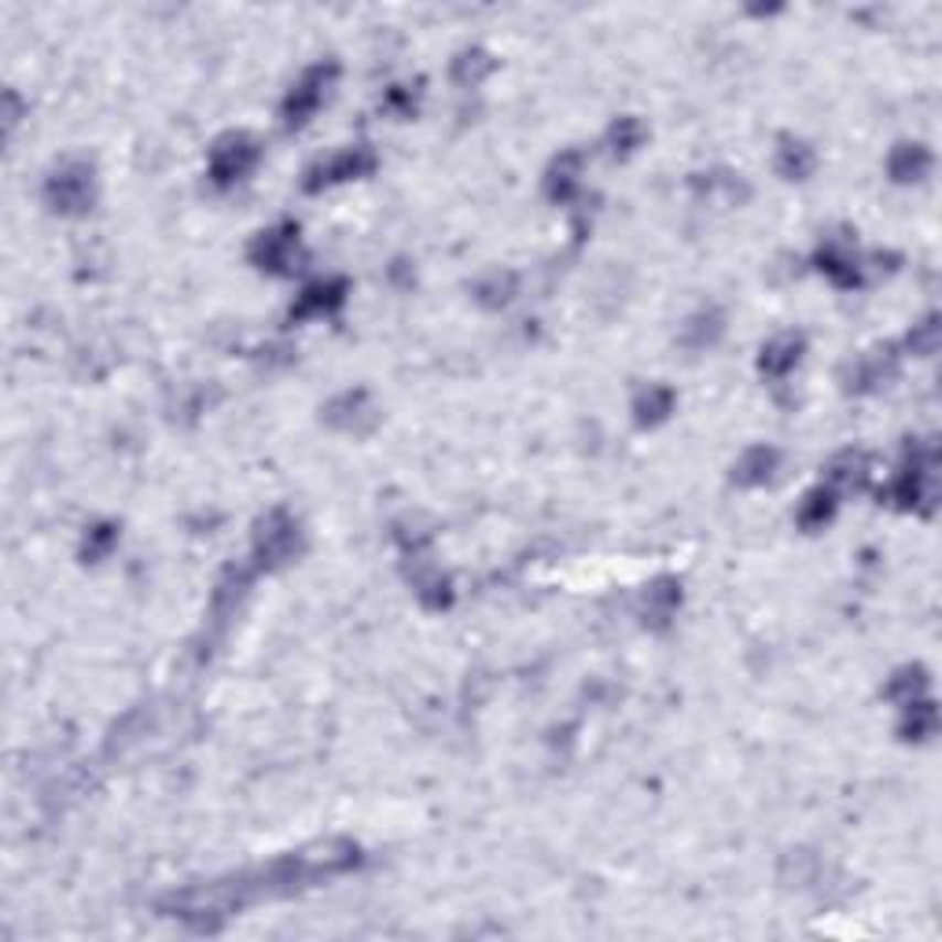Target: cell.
<instances>
[{"mask_svg": "<svg viewBox=\"0 0 942 942\" xmlns=\"http://www.w3.org/2000/svg\"><path fill=\"white\" fill-rule=\"evenodd\" d=\"M582 192V151H564L545 173V195L553 203H571Z\"/></svg>", "mask_w": 942, "mask_h": 942, "instance_id": "obj_16", "label": "cell"}, {"mask_svg": "<svg viewBox=\"0 0 942 942\" xmlns=\"http://www.w3.org/2000/svg\"><path fill=\"white\" fill-rule=\"evenodd\" d=\"M677 608H682V582L671 575H660L641 597V622L652 630H666L677 615Z\"/></svg>", "mask_w": 942, "mask_h": 942, "instance_id": "obj_11", "label": "cell"}, {"mask_svg": "<svg viewBox=\"0 0 942 942\" xmlns=\"http://www.w3.org/2000/svg\"><path fill=\"white\" fill-rule=\"evenodd\" d=\"M939 346V321L935 317H924L913 332H909V350H913L917 357H931Z\"/></svg>", "mask_w": 942, "mask_h": 942, "instance_id": "obj_31", "label": "cell"}, {"mask_svg": "<svg viewBox=\"0 0 942 942\" xmlns=\"http://www.w3.org/2000/svg\"><path fill=\"white\" fill-rule=\"evenodd\" d=\"M895 376V354L891 350H876V354H869V357H861L858 365L850 368V390H858V394H865V390H876L880 387L884 379H891Z\"/></svg>", "mask_w": 942, "mask_h": 942, "instance_id": "obj_24", "label": "cell"}, {"mask_svg": "<svg viewBox=\"0 0 942 942\" xmlns=\"http://www.w3.org/2000/svg\"><path fill=\"white\" fill-rule=\"evenodd\" d=\"M817 167V156L806 140H795V137H784L781 148H777V173L784 181H806L810 173Z\"/></svg>", "mask_w": 942, "mask_h": 942, "instance_id": "obj_22", "label": "cell"}, {"mask_svg": "<svg viewBox=\"0 0 942 942\" xmlns=\"http://www.w3.org/2000/svg\"><path fill=\"white\" fill-rule=\"evenodd\" d=\"M258 159H261V148H258L255 137L250 133H225L211 148V162H206V170H211V181L217 184V189H228V184L244 181L247 173L258 167Z\"/></svg>", "mask_w": 942, "mask_h": 942, "instance_id": "obj_7", "label": "cell"}, {"mask_svg": "<svg viewBox=\"0 0 942 942\" xmlns=\"http://www.w3.org/2000/svg\"><path fill=\"white\" fill-rule=\"evenodd\" d=\"M115 545H118V527H115V523H100V527H93L89 534H85V542H82V556H85V564H100V560H107Z\"/></svg>", "mask_w": 942, "mask_h": 942, "instance_id": "obj_29", "label": "cell"}, {"mask_svg": "<svg viewBox=\"0 0 942 942\" xmlns=\"http://www.w3.org/2000/svg\"><path fill=\"white\" fill-rule=\"evenodd\" d=\"M608 144H611L615 156H630V151H638L644 144L641 118H619V122L611 126V133H608Z\"/></svg>", "mask_w": 942, "mask_h": 942, "instance_id": "obj_30", "label": "cell"}, {"mask_svg": "<svg viewBox=\"0 0 942 942\" xmlns=\"http://www.w3.org/2000/svg\"><path fill=\"white\" fill-rule=\"evenodd\" d=\"M250 261L261 272H272V277H288V272L299 269L302 261V239H299V225L295 222H280L258 233V239L250 244Z\"/></svg>", "mask_w": 942, "mask_h": 942, "instance_id": "obj_6", "label": "cell"}, {"mask_svg": "<svg viewBox=\"0 0 942 942\" xmlns=\"http://www.w3.org/2000/svg\"><path fill=\"white\" fill-rule=\"evenodd\" d=\"M836 509H839V494L832 486H814L810 490V494L799 501V512H795V523L803 531H821V527H828L832 523V516H836Z\"/></svg>", "mask_w": 942, "mask_h": 942, "instance_id": "obj_18", "label": "cell"}, {"mask_svg": "<svg viewBox=\"0 0 942 942\" xmlns=\"http://www.w3.org/2000/svg\"><path fill=\"white\" fill-rule=\"evenodd\" d=\"M361 865V847L350 839H328L317 847L272 858L261 869H247L236 876H222L211 884H192L181 891H170L159 902L162 917H173L195 931H217L228 917L244 913L247 906L266 902V898H288L310 891L317 884H328Z\"/></svg>", "mask_w": 942, "mask_h": 942, "instance_id": "obj_1", "label": "cell"}, {"mask_svg": "<svg viewBox=\"0 0 942 942\" xmlns=\"http://www.w3.org/2000/svg\"><path fill=\"white\" fill-rule=\"evenodd\" d=\"M255 575H258L255 564H233V567H225V571H222V578H217V586L211 593V622L217 630H222L225 622L236 615V608L244 604V597H247L250 582H255Z\"/></svg>", "mask_w": 942, "mask_h": 942, "instance_id": "obj_9", "label": "cell"}, {"mask_svg": "<svg viewBox=\"0 0 942 942\" xmlns=\"http://www.w3.org/2000/svg\"><path fill=\"white\" fill-rule=\"evenodd\" d=\"M884 696L898 707H909V704H917V699H924L928 696V671L924 666H902V671H895L891 682H887V688H884Z\"/></svg>", "mask_w": 942, "mask_h": 942, "instance_id": "obj_23", "label": "cell"}, {"mask_svg": "<svg viewBox=\"0 0 942 942\" xmlns=\"http://www.w3.org/2000/svg\"><path fill=\"white\" fill-rule=\"evenodd\" d=\"M726 335V313L718 310V306H707V310L693 313L682 328V343L688 350H707L715 346L718 339Z\"/></svg>", "mask_w": 942, "mask_h": 942, "instance_id": "obj_19", "label": "cell"}, {"mask_svg": "<svg viewBox=\"0 0 942 942\" xmlns=\"http://www.w3.org/2000/svg\"><path fill=\"white\" fill-rule=\"evenodd\" d=\"M302 553V527L288 509H269L255 523V542H250V560L258 571H277Z\"/></svg>", "mask_w": 942, "mask_h": 942, "instance_id": "obj_2", "label": "cell"}, {"mask_svg": "<svg viewBox=\"0 0 942 942\" xmlns=\"http://www.w3.org/2000/svg\"><path fill=\"white\" fill-rule=\"evenodd\" d=\"M777 468H781V453H777L773 446H751V449H743L740 460L732 464V483L743 490L766 486L777 475Z\"/></svg>", "mask_w": 942, "mask_h": 942, "instance_id": "obj_14", "label": "cell"}, {"mask_svg": "<svg viewBox=\"0 0 942 942\" xmlns=\"http://www.w3.org/2000/svg\"><path fill=\"white\" fill-rule=\"evenodd\" d=\"M674 405H677V398H674L671 387H663V383H649V387L633 398V420H638V427H655L674 413Z\"/></svg>", "mask_w": 942, "mask_h": 942, "instance_id": "obj_21", "label": "cell"}, {"mask_svg": "<svg viewBox=\"0 0 942 942\" xmlns=\"http://www.w3.org/2000/svg\"><path fill=\"white\" fill-rule=\"evenodd\" d=\"M803 350H806V339H803V335H799V332H781V335H773L770 343L762 346L759 368L766 372V376L784 379L788 372H792L799 361H803Z\"/></svg>", "mask_w": 942, "mask_h": 942, "instance_id": "obj_15", "label": "cell"}, {"mask_svg": "<svg viewBox=\"0 0 942 942\" xmlns=\"http://www.w3.org/2000/svg\"><path fill=\"white\" fill-rule=\"evenodd\" d=\"M413 589H416V597H420V604L431 608V611H442V608H449V600H453V589H449V578L442 571L416 575Z\"/></svg>", "mask_w": 942, "mask_h": 942, "instance_id": "obj_28", "label": "cell"}, {"mask_svg": "<svg viewBox=\"0 0 942 942\" xmlns=\"http://www.w3.org/2000/svg\"><path fill=\"white\" fill-rule=\"evenodd\" d=\"M869 457L865 453H839L832 464L825 468V486H832L836 494H850V490H861L865 483H869Z\"/></svg>", "mask_w": 942, "mask_h": 942, "instance_id": "obj_17", "label": "cell"}, {"mask_svg": "<svg viewBox=\"0 0 942 942\" xmlns=\"http://www.w3.org/2000/svg\"><path fill=\"white\" fill-rule=\"evenodd\" d=\"M490 71H494V60H490L483 49H468L453 60V82L464 85V89H475Z\"/></svg>", "mask_w": 942, "mask_h": 942, "instance_id": "obj_27", "label": "cell"}, {"mask_svg": "<svg viewBox=\"0 0 942 942\" xmlns=\"http://www.w3.org/2000/svg\"><path fill=\"white\" fill-rule=\"evenodd\" d=\"M902 737L906 740H928V737H935V726H939V715H935V704H931V699L924 696V699H917V704H909V707H902Z\"/></svg>", "mask_w": 942, "mask_h": 942, "instance_id": "obj_26", "label": "cell"}, {"mask_svg": "<svg viewBox=\"0 0 942 942\" xmlns=\"http://www.w3.org/2000/svg\"><path fill=\"white\" fill-rule=\"evenodd\" d=\"M887 501L902 512H928L935 501V446H913L906 453V464L887 486Z\"/></svg>", "mask_w": 942, "mask_h": 942, "instance_id": "obj_3", "label": "cell"}, {"mask_svg": "<svg viewBox=\"0 0 942 942\" xmlns=\"http://www.w3.org/2000/svg\"><path fill=\"white\" fill-rule=\"evenodd\" d=\"M817 269L836 283V288H858L861 283V266H858V255L847 239H828L825 247L817 250Z\"/></svg>", "mask_w": 942, "mask_h": 942, "instance_id": "obj_13", "label": "cell"}, {"mask_svg": "<svg viewBox=\"0 0 942 942\" xmlns=\"http://www.w3.org/2000/svg\"><path fill=\"white\" fill-rule=\"evenodd\" d=\"M376 170V156H372V148H346L339 151V156L317 162V167L306 173V192H321V189H332V184H346V181H361L368 178V173Z\"/></svg>", "mask_w": 942, "mask_h": 942, "instance_id": "obj_8", "label": "cell"}, {"mask_svg": "<svg viewBox=\"0 0 942 942\" xmlns=\"http://www.w3.org/2000/svg\"><path fill=\"white\" fill-rule=\"evenodd\" d=\"M343 302H346V280H339V277L313 280V283H306V288L299 291V299L291 302V321L328 317V313H335Z\"/></svg>", "mask_w": 942, "mask_h": 942, "instance_id": "obj_10", "label": "cell"}, {"mask_svg": "<svg viewBox=\"0 0 942 942\" xmlns=\"http://www.w3.org/2000/svg\"><path fill=\"white\" fill-rule=\"evenodd\" d=\"M335 78H339L335 63H317V67L302 71V78L291 85V93L283 96V104H280L283 126L299 129V126L310 122V118L321 111V104L328 100V93H332Z\"/></svg>", "mask_w": 942, "mask_h": 942, "instance_id": "obj_5", "label": "cell"}, {"mask_svg": "<svg viewBox=\"0 0 942 942\" xmlns=\"http://www.w3.org/2000/svg\"><path fill=\"white\" fill-rule=\"evenodd\" d=\"M887 173L898 181V184H913V181H924L931 173V151L924 144H898L887 159Z\"/></svg>", "mask_w": 942, "mask_h": 942, "instance_id": "obj_20", "label": "cell"}, {"mask_svg": "<svg viewBox=\"0 0 942 942\" xmlns=\"http://www.w3.org/2000/svg\"><path fill=\"white\" fill-rule=\"evenodd\" d=\"M471 295H475L479 306H486V310H501V306L512 302V295H516V277L512 272H486V277L475 280V288H471Z\"/></svg>", "mask_w": 942, "mask_h": 942, "instance_id": "obj_25", "label": "cell"}, {"mask_svg": "<svg viewBox=\"0 0 942 942\" xmlns=\"http://www.w3.org/2000/svg\"><path fill=\"white\" fill-rule=\"evenodd\" d=\"M372 420H376V409H372L365 390H346L324 405V424L335 427V431L361 435Z\"/></svg>", "mask_w": 942, "mask_h": 942, "instance_id": "obj_12", "label": "cell"}, {"mask_svg": "<svg viewBox=\"0 0 942 942\" xmlns=\"http://www.w3.org/2000/svg\"><path fill=\"white\" fill-rule=\"evenodd\" d=\"M96 200V178H93V167L82 159H71L63 162L49 173L45 181V203L49 211H56L63 217H74V214H85Z\"/></svg>", "mask_w": 942, "mask_h": 942, "instance_id": "obj_4", "label": "cell"}, {"mask_svg": "<svg viewBox=\"0 0 942 942\" xmlns=\"http://www.w3.org/2000/svg\"><path fill=\"white\" fill-rule=\"evenodd\" d=\"M387 104H390V107H398L402 115H405V111H413V93H405V85H398V89H390V93H387Z\"/></svg>", "mask_w": 942, "mask_h": 942, "instance_id": "obj_32", "label": "cell"}]
</instances>
